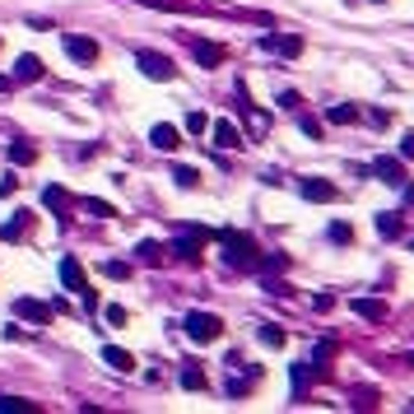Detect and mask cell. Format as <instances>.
I'll return each instance as SVG.
<instances>
[{
	"instance_id": "60d3db41",
	"label": "cell",
	"mask_w": 414,
	"mask_h": 414,
	"mask_svg": "<svg viewBox=\"0 0 414 414\" xmlns=\"http://www.w3.org/2000/svg\"><path fill=\"white\" fill-rule=\"evenodd\" d=\"M372 5H382V0H372Z\"/></svg>"
},
{
	"instance_id": "603a6c76",
	"label": "cell",
	"mask_w": 414,
	"mask_h": 414,
	"mask_svg": "<svg viewBox=\"0 0 414 414\" xmlns=\"http://www.w3.org/2000/svg\"><path fill=\"white\" fill-rule=\"evenodd\" d=\"M79 205H84V210H89L93 219H117V205H112V200H98V196H84L79 200Z\"/></svg>"
},
{
	"instance_id": "5bb4252c",
	"label": "cell",
	"mask_w": 414,
	"mask_h": 414,
	"mask_svg": "<svg viewBox=\"0 0 414 414\" xmlns=\"http://www.w3.org/2000/svg\"><path fill=\"white\" fill-rule=\"evenodd\" d=\"M265 51H279V56H289V61H293V56H303V38H293V33H289V38H279V33H270V38H265Z\"/></svg>"
},
{
	"instance_id": "e0dca14e",
	"label": "cell",
	"mask_w": 414,
	"mask_h": 414,
	"mask_svg": "<svg viewBox=\"0 0 414 414\" xmlns=\"http://www.w3.org/2000/svg\"><path fill=\"white\" fill-rule=\"evenodd\" d=\"M349 307L363 317V322H386V303H377V298H354Z\"/></svg>"
},
{
	"instance_id": "d6986e66",
	"label": "cell",
	"mask_w": 414,
	"mask_h": 414,
	"mask_svg": "<svg viewBox=\"0 0 414 414\" xmlns=\"http://www.w3.org/2000/svg\"><path fill=\"white\" fill-rule=\"evenodd\" d=\"M182 386H186V391H205V386H210V377H205V368H200V363H182Z\"/></svg>"
},
{
	"instance_id": "1f68e13d",
	"label": "cell",
	"mask_w": 414,
	"mask_h": 414,
	"mask_svg": "<svg viewBox=\"0 0 414 414\" xmlns=\"http://www.w3.org/2000/svg\"><path fill=\"white\" fill-rule=\"evenodd\" d=\"M298 126H303L307 140H322V122H317V117H307V112H303V117H298Z\"/></svg>"
},
{
	"instance_id": "277c9868",
	"label": "cell",
	"mask_w": 414,
	"mask_h": 414,
	"mask_svg": "<svg viewBox=\"0 0 414 414\" xmlns=\"http://www.w3.org/2000/svg\"><path fill=\"white\" fill-rule=\"evenodd\" d=\"M191 56H196L200 70H219V65L229 61V47H224V42H210V38H196V42H191Z\"/></svg>"
},
{
	"instance_id": "4fadbf2b",
	"label": "cell",
	"mask_w": 414,
	"mask_h": 414,
	"mask_svg": "<svg viewBox=\"0 0 414 414\" xmlns=\"http://www.w3.org/2000/svg\"><path fill=\"white\" fill-rule=\"evenodd\" d=\"M47 75V65H42V56H19V65H15V84H33V79H42Z\"/></svg>"
},
{
	"instance_id": "2e32d148",
	"label": "cell",
	"mask_w": 414,
	"mask_h": 414,
	"mask_svg": "<svg viewBox=\"0 0 414 414\" xmlns=\"http://www.w3.org/2000/svg\"><path fill=\"white\" fill-rule=\"evenodd\" d=\"M61 284H65L70 293H79L84 284H89V279H84V265H79L75 256H65V261H61Z\"/></svg>"
},
{
	"instance_id": "6da1fadb",
	"label": "cell",
	"mask_w": 414,
	"mask_h": 414,
	"mask_svg": "<svg viewBox=\"0 0 414 414\" xmlns=\"http://www.w3.org/2000/svg\"><path fill=\"white\" fill-rule=\"evenodd\" d=\"M215 242L224 247V261L233 265V270H256V261H261V251H256V242L247 238V233L238 229H219Z\"/></svg>"
},
{
	"instance_id": "484cf974",
	"label": "cell",
	"mask_w": 414,
	"mask_h": 414,
	"mask_svg": "<svg viewBox=\"0 0 414 414\" xmlns=\"http://www.w3.org/2000/svg\"><path fill=\"white\" fill-rule=\"evenodd\" d=\"M377 233H382V238H400L405 224H400V215H377Z\"/></svg>"
},
{
	"instance_id": "f1b7e54d",
	"label": "cell",
	"mask_w": 414,
	"mask_h": 414,
	"mask_svg": "<svg viewBox=\"0 0 414 414\" xmlns=\"http://www.w3.org/2000/svg\"><path fill=\"white\" fill-rule=\"evenodd\" d=\"M103 275L108 279H131V261H112L108 256V261H103Z\"/></svg>"
},
{
	"instance_id": "4dcf8cb0",
	"label": "cell",
	"mask_w": 414,
	"mask_h": 414,
	"mask_svg": "<svg viewBox=\"0 0 414 414\" xmlns=\"http://www.w3.org/2000/svg\"><path fill=\"white\" fill-rule=\"evenodd\" d=\"M186 131H191V135H205V131H210V117H205V112H186Z\"/></svg>"
},
{
	"instance_id": "7a4b0ae2",
	"label": "cell",
	"mask_w": 414,
	"mask_h": 414,
	"mask_svg": "<svg viewBox=\"0 0 414 414\" xmlns=\"http://www.w3.org/2000/svg\"><path fill=\"white\" fill-rule=\"evenodd\" d=\"M182 331L196 340V345H215V340L224 336V317H215V312H186Z\"/></svg>"
},
{
	"instance_id": "cb8c5ba5",
	"label": "cell",
	"mask_w": 414,
	"mask_h": 414,
	"mask_svg": "<svg viewBox=\"0 0 414 414\" xmlns=\"http://www.w3.org/2000/svg\"><path fill=\"white\" fill-rule=\"evenodd\" d=\"M135 261H144V265H158V261H163V247H158V242H149V238H144V242L135 247Z\"/></svg>"
},
{
	"instance_id": "d590c367",
	"label": "cell",
	"mask_w": 414,
	"mask_h": 414,
	"mask_svg": "<svg viewBox=\"0 0 414 414\" xmlns=\"http://www.w3.org/2000/svg\"><path fill=\"white\" fill-rule=\"evenodd\" d=\"M312 307H317V312H331V307H336V298H331V293H317V298H312Z\"/></svg>"
},
{
	"instance_id": "ffe728a7",
	"label": "cell",
	"mask_w": 414,
	"mask_h": 414,
	"mask_svg": "<svg viewBox=\"0 0 414 414\" xmlns=\"http://www.w3.org/2000/svg\"><path fill=\"white\" fill-rule=\"evenodd\" d=\"M10 163H19V168H24V163H38V144H33V140H15V144H10Z\"/></svg>"
},
{
	"instance_id": "f35d334b",
	"label": "cell",
	"mask_w": 414,
	"mask_h": 414,
	"mask_svg": "<svg viewBox=\"0 0 414 414\" xmlns=\"http://www.w3.org/2000/svg\"><path fill=\"white\" fill-rule=\"evenodd\" d=\"M400 158H414V135H405V140H400Z\"/></svg>"
},
{
	"instance_id": "4316f807",
	"label": "cell",
	"mask_w": 414,
	"mask_h": 414,
	"mask_svg": "<svg viewBox=\"0 0 414 414\" xmlns=\"http://www.w3.org/2000/svg\"><path fill=\"white\" fill-rule=\"evenodd\" d=\"M256 336H261V345H265V349H284V340H289L284 331H279V326H261Z\"/></svg>"
},
{
	"instance_id": "d4e9b609",
	"label": "cell",
	"mask_w": 414,
	"mask_h": 414,
	"mask_svg": "<svg viewBox=\"0 0 414 414\" xmlns=\"http://www.w3.org/2000/svg\"><path fill=\"white\" fill-rule=\"evenodd\" d=\"M326 122H331V126H349V122H358V108H345V103H336V108L326 112Z\"/></svg>"
},
{
	"instance_id": "d6a6232c",
	"label": "cell",
	"mask_w": 414,
	"mask_h": 414,
	"mask_svg": "<svg viewBox=\"0 0 414 414\" xmlns=\"http://www.w3.org/2000/svg\"><path fill=\"white\" fill-rule=\"evenodd\" d=\"M103 317H108V326H126V307L108 303V312H103Z\"/></svg>"
},
{
	"instance_id": "836d02e7",
	"label": "cell",
	"mask_w": 414,
	"mask_h": 414,
	"mask_svg": "<svg viewBox=\"0 0 414 414\" xmlns=\"http://www.w3.org/2000/svg\"><path fill=\"white\" fill-rule=\"evenodd\" d=\"M279 108L298 112V108H303V98H298V93H293V89H284V93H279Z\"/></svg>"
},
{
	"instance_id": "8d00e7d4",
	"label": "cell",
	"mask_w": 414,
	"mask_h": 414,
	"mask_svg": "<svg viewBox=\"0 0 414 414\" xmlns=\"http://www.w3.org/2000/svg\"><path fill=\"white\" fill-rule=\"evenodd\" d=\"M140 5H154V10H182V0H140Z\"/></svg>"
},
{
	"instance_id": "7c38bea8",
	"label": "cell",
	"mask_w": 414,
	"mask_h": 414,
	"mask_svg": "<svg viewBox=\"0 0 414 414\" xmlns=\"http://www.w3.org/2000/svg\"><path fill=\"white\" fill-rule=\"evenodd\" d=\"M210 140H215V149H238V144H242V131L233 122H215L210 126Z\"/></svg>"
},
{
	"instance_id": "b9f144b4",
	"label": "cell",
	"mask_w": 414,
	"mask_h": 414,
	"mask_svg": "<svg viewBox=\"0 0 414 414\" xmlns=\"http://www.w3.org/2000/svg\"><path fill=\"white\" fill-rule=\"evenodd\" d=\"M410 410H414V400H410Z\"/></svg>"
},
{
	"instance_id": "3957f363",
	"label": "cell",
	"mask_w": 414,
	"mask_h": 414,
	"mask_svg": "<svg viewBox=\"0 0 414 414\" xmlns=\"http://www.w3.org/2000/svg\"><path fill=\"white\" fill-rule=\"evenodd\" d=\"M135 65H140V75H149V79H177V65L163 56V51H135Z\"/></svg>"
},
{
	"instance_id": "e575fe53",
	"label": "cell",
	"mask_w": 414,
	"mask_h": 414,
	"mask_svg": "<svg viewBox=\"0 0 414 414\" xmlns=\"http://www.w3.org/2000/svg\"><path fill=\"white\" fill-rule=\"evenodd\" d=\"M15 191H19V177H15V172H5V177H0V196H15Z\"/></svg>"
},
{
	"instance_id": "9a60e30c",
	"label": "cell",
	"mask_w": 414,
	"mask_h": 414,
	"mask_svg": "<svg viewBox=\"0 0 414 414\" xmlns=\"http://www.w3.org/2000/svg\"><path fill=\"white\" fill-rule=\"evenodd\" d=\"M149 144H154V149H163V154H172V149H177V144H182V135H177V126L158 122V126H154V131H149Z\"/></svg>"
},
{
	"instance_id": "9c48e42d",
	"label": "cell",
	"mask_w": 414,
	"mask_h": 414,
	"mask_svg": "<svg viewBox=\"0 0 414 414\" xmlns=\"http://www.w3.org/2000/svg\"><path fill=\"white\" fill-rule=\"evenodd\" d=\"M42 205L51 215H61V224H65V210H75V196L65 186H42Z\"/></svg>"
},
{
	"instance_id": "74e56055",
	"label": "cell",
	"mask_w": 414,
	"mask_h": 414,
	"mask_svg": "<svg viewBox=\"0 0 414 414\" xmlns=\"http://www.w3.org/2000/svg\"><path fill=\"white\" fill-rule=\"evenodd\" d=\"M368 117H372V126H391V112H386V108H372Z\"/></svg>"
},
{
	"instance_id": "8992f818",
	"label": "cell",
	"mask_w": 414,
	"mask_h": 414,
	"mask_svg": "<svg viewBox=\"0 0 414 414\" xmlns=\"http://www.w3.org/2000/svg\"><path fill=\"white\" fill-rule=\"evenodd\" d=\"M61 47H65V56H70V61H79V65H93V61H98V42H93V38H84V33H65Z\"/></svg>"
},
{
	"instance_id": "ac0fdd59",
	"label": "cell",
	"mask_w": 414,
	"mask_h": 414,
	"mask_svg": "<svg viewBox=\"0 0 414 414\" xmlns=\"http://www.w3.org/2000/svg\"><path fill=\"white\" fill-rule=\"evenodd\" d=\"M103 363H108L112 372H135V358H131L126 349H117V345H108V349H103Z\"/></svg>"
},
{
	"instance_id": "ab89813d",
	"label": "cell",
	"mask_w": 414,
	"mask_h": 414,
	"mask_svg": "<svg viewBox=\"0 0 414 414\" xmlns=\"http://www.w3.org/2000/svg\"><path fill=\"white\" fill-rule=\"evenodd\" d=\"M15 89V75H0V93H10Z\"/></svg>"
},
{
	"instance_id": "5b68a950",
	"label": "cell",
	"mask_w": 414,
	"mask_h": 414,
	"mask_svg": "<svg viewBox=\"0 0 414 414\" xmlns=\"http://www.w3.org/2000/svg\"><path fill=\"white\" fill-rule=\"evenodd\" d=\"M210 238H215L210 229H191V233H182V238L172 242V251H177V256H182L186 265H196V261H200V251H205V242H210Z\"/></svg>"
},
{
	"instance_id": "8fae6325",
	"label": "cell",
	"mask_w": 414,
	"mask_h": 414,
	"mask_svg": "<svg viewBox=\"0 0 414 414\" xmlns=\"http://www.w3.org/2000/svg\"><path fill=\"white\" fill-rule=\"evenodd\" d=\"M372 172H377V182H386V186H405V163H400V158H377Z\"/></svg>"
},
{
	"instance_id": "52a82bcc",
	"label": "cell",
	"mask_w": 414,
	"mask_h": 414,
	"mask_svg": "<svg viewBox=\"0 0 414 414\" xmlns=\"http://www.w3.org/2000/svg\"><path fill=\"white\" fill-rule=\"evenodd\" d=\"M15 312L24 317V322H33V326H51V303H38V298H15Z\"/></svg>"
},
{
	"instance_id": "83f0119b",
	"label": "cell",
	"mask_w": 414,
	"mask_h": 414,
	"mask_svg": "<svg viewBox=\"0 0 414 414\" xmlns=\"http://www.w3.org/2000/svg\"><path fill=\"white\" fill-rule=\"evenodd\" d=\"M172 182L191 191V186H200V172H196V168H186V163H177V168H172Z\"/></svg>"
},
{
	"instance_id": "44dd1931",
	"label": "cell",
	"mask_w": 414,
	"mask_h": 414,
	"mask_svg": "<svg viewBox=\"0 0 414 414\" xmlns=\"http://www.w3.org/2000/svg\"><path fill=\"white\" fill-rule=\"evenodd\" d=\"M0 414H38V400H24V396H0Z\"/></svg>"
},
{
	"instance_id": "7402d4cb",
	"label": "cell",
	"mask_w": 414,
	"mask_h": 414,
	"mask_svg": "<svg viewBox=\"0 0 414 414\" xmlns=\"http://www.w3.org/2000/svg\"><path fill=\"white\" fill-rule=\"evenodd\" d=\"M336 340H322V345H317V349H312V368H317V377H322L326 372V363H331V358H336Z\"/></svg>"
},
{
	"instance_id": "f546056e",
	"label": "cell",
	"mask_w": 414,
	"mask_h": 414,
	"mask_svg": "<svg viewBox=\"0 0 414 414\" xmlns=\"http://www.w3.org/2000/svg\"><path fill=\"white\" fill-rule=\"evenodd\" d=\"M326 233H331V242H340V247H345V242H354V229L345 224V219H336V224H331Z\"/></svg>"
},
{
	"instance_id": "30bf717a",
	"label": "cell",
	"mask_w": 414,
	"mask_h": 414,
	"mask_svg": "<svg viewBox=\"0 0 414 414\" xmlns=\"http://www.w3.org/2000/svg\"><path fill=\"white\" fill-rule=\"evenodd\" d=\"M28 224H33V210H15V215L0 224V242H19V238L28 233Z\"/></svg>"
},
{
	"instance_id": "ba28073f",
	"label": "cell",
	"mask_w": 414,
	"mask_h": 414,
	"mask_svg": "<svg viewBox=\"0 0 414 414\" xmlns=\"http://www.w3.org/2000/svg\"><path fill=\"white\" fill-rule=\"evenodd\" d=\"M298 191H303V200H312V205H331V200H340L336 182H326V177H307Z\"/></svg>"
}]
</instances>
